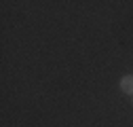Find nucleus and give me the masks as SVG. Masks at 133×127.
Returning <instances> with one entry per match:
<instances>
[{
    "label": "nucleus",
    "mask_w": 133,
    "mask_h": 127,
    "mask_svg": "<svg viewBox=\"0 0 133 127\" xmlns=\"http://www.w3.org/2000/svg\"><path fill=\"white\" fill-rule=\"evenodd\" d=\"M121 89H123V93L133 95V76L131 74H127V76L121 78Z\"/></svg>",
    "instance_id": "nucleus-1"
}]
</instances>
